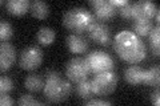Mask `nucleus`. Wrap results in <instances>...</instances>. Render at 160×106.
I'll use <instances>...</instances> for the list:
<instances>
[{
  "instance_id": "6",
  "label": "nucleus",
  "mask_w": 160,
  "mask_h": 106,
  "mask_svg": "<svg viewBox=\"0 0 160 106\" xmlns=\"http://www.w3.org/2000/svg\"><path fill=\"white\" fill-rule=\"evenodd\" d=\"M43 50L38 45H29L24 48L20 53L19 57V65L20 68L26 70H33L38 69L43 62Z\"/></svg>"
},
{
  "instance_id": "9",
  "label": "nucleus",
  "mask_w": 160,
  "mask_h": 106,
  "mask_svg": "<svg viewBox=\"0 0 160 106\" xmlns=\"http://www.w3.org/2000/svg\"><path fill=\"white\" fill-rule=\"evenodd\" d=\"M88 35L91 40H93L99 45H109L112 41L111 29L103 21H95L88 29Z\"/></svg>"
},
{
  "instance_id": "7",
  "label": "nucleus",
  "mask_w": 160,
  "mask_h": 106,
  "mask_svg": "<svg viewBox=\"0 0 160 106\" xmlns=\"http://www.w3.org/2000/svg\"><path fill=\"white\" fill-rule=\"evenodd\" d=\"M89 73H91V70H89L86 58L73 57L67 62L66 74L72 82H79V81H83V80L88 78Z\"/></svg>"
},
{
  "instance_id": "30",
  "label": "nucleus",
  "mask_w": 160,
  "mask_h": 106,
  "mask_svg": "<svg viewBox=\"0 0 160 106\" xmlns=\"http://www.w3.org/2000/svg\"><path fill=\"white\" fill-rule=\"evenodd\" d=\"M155 17H156V21H159V20H160V12H159V9H158L156 15H155Z\"/></svg>"
},
{
  "instance_id": "5",
  "label": "nucleus",
  "mask_w": 160,
  "mask_h": 106,
  "mask_svg": "<svg viewBox=\"0 0 160 106\" xmlns=\"http://www.w3.org/2000/svg\"><path fill=\"white\" fill-rule=\"evenodd\" d=\"M86 61L88 64L91 73L93 74L107 72V70H113L115 68L113 58L107 52H103V50H93V52L88 53Z\"/></svg>"
},
{
  "instance_id": "14",
  "label": "nucleus",
  "mask_w": 160,
  "mask_h": 106,
  "mask_svg": "<svg viewBox=\"0 0 160 106\" xmlns=\"http://www.w3.org/2000/svg\"><path fill=\"white\" fill-rule=\"evenodd\" d=\"M143 68L139 67V65H129L124 72V78L126 81L132 85V86H136V85L142 84V78H143Z\"/></svg>"
},
{
  "instance_id": "23",
  "label": "nucleus",
  "mask_w": 160,
  "mask_h": 106,
  "mask_svg": "<svg viewBox=\"0 0 160 106\" xmlns=\"http://www.w3.org/2000/svg\"><path fill=\"white\" fill-rule=\"evenodd\" d=\"M13 88H15V85L12 80L8 76H2V78H0V92L7 94L9 92H12Z\"/></svg>"
},
{
  "instance_id": "28",
  "label": "nucleus",
  "mask_w": 160,
  "mask_h": 106,
  "mask_svg": "<svg viewBox=\"0 0 160 106\" xmlns=\"http://www.w3.org/2000/svg\"><path fill=\"white\" fill-rule=\"evenodd\" d=\"M109 2H111V4L112 6L115 7V8H122V7H124L126 6V4H128L129 2L128 0H109Z\"/></svg>"
},
{
  "instance_id": "25",
  "label": "nucleus",
  "mask_w": 160,
  "mask_h": 106,
  "mask_svg": "<svg viewBox=\"0 0 160 106\" xmlns=\"http://www.w3.org/2000/svg\"><path fill=\"white\" fill-rule=\"evenodd\" d=\"M118 12L120 13V16H122V17L127 19V20H131V19H132V3L129 2V3L126 4L124 7L119 8Z\"/></svg>"
},
{
  "instance_id": "4",
  "label": "nucleus",
  "mask_w": 160,
  "mask_h": 106,
  "mask_svg": "<svg viewBox=\"0 0 160 106\" xmlns=\"http://www.w3.org/2000/svg\"><path fill=\"white\" fill-rule=\"evenodd\" d=\"M92 82V90L98 95H108L111 94L118 86L119 77L113 70H107L93 76L91 80Z\"/></svg>"
},
{
  "instance_id": "13",
  "label": "nucleus",
  "mask_w": 160,
  "mask_h": 106,
  "mask_svg": "<svg viewBox=\"0 0 160 106\" xmlns=\"http://www.w3.org/2000/svg\"><path fill=\"white\" fill-rule=\"evenodd\" d=\"M29 9H31L29 0H8L7 2V11L15 16H22Z\"/></svg>"
},
{
  "instance_id": "24",
  "label": "nucleus",
  "mask_w": 160,
  "mask_h": 106,
  "mask_svg": "<svg viewBox=\"0 0 160 106\" xmlns=\"http://www.w3.org/2000/svg\"><path fill=\"white\" fill-rule=\"evenodd\" d=\"M18 105H22V106H24V105H43L40 101H38V99H35L33 98V95H31V94H23V95H20V98L18 99Z\"/></svg>"
},
{
  "instance_id": "16",
  "label": "nucleus",
  "mask_w": 160,
  "mask_h": 106,
  "mask_svg": "<svg viewBox=\"0 0 160 106\" xmlns=\"http://www.w3.org/2000/svg\"><path fill=\"white\" fill-rule=\"evenodd\" d=\"M31 13L33 17L40 19V20H44L48 17L49 15V6L47 3L42 2V0H35V2L31 3Z\"/></svg>"
},
{
  "instance_id": "11",
  "label": "nucleus",
  "mask_w": 160,
  "mask_h": 106,
  "mask_svg": "<svg viewBox=\"0 0 160 106\" xmlns=\"http://www.w3.org/2000/svg\"><path fill=\"white\" fill-rule=\"evenodd\" d=\"M15 60H16V49L9 43L3 41L0 45V69L3 72L9 69L13 65Z\"/></svg>"
},
{
  "instance_id": "17",
  "label": "nucleus",
  "mask_w": 160,
  "mask_h": 106,
  "mask_svg": "<svg viewBox=\"0 0 160 106\" xmlns=\"http://www.w3.org/2000/svg\"><path fill=\"white\" fill-rule=\"evenodd\" d=\"M76 94L78 97L83 98V99H89V98H93V90H92V82L91 80H83V81H79L76 82Z\"/></svg>"
},
{
  "instance_id": "26",
  "label": "nucleus",
  "mask_w": 160,
  "mask_h": 106,
  "mask_svg": "<svg viewBox=\"0 0 160 106\" xmlns=\"http://www.w3.org/2000/svg\"><path fill=\"white\" fill-rule=\"evenodd\" d=\"M86 106H92V105H102V106H109L111 102L109 101H106V99H98V98H89V99H86L83 102Z\"/></svg>"
},
{
  "instance_id": "22",
  "label": "nucleus",
  "mask_w": 160,
  "mask_h": 106,
  "mask_svg": "<svg viewBox=\"0 0 160 106\" xmlns=\"http://www.w3.org/2000/svg\"><path fill=\"white\" fill-rule=\"evenodd\" d=\"M12 36H13L12 25L8 21H6V20H2V23H0V39H2V41H8Z\"/></svg>"
},
{
  "instance_id": "12",
  "label": "nucleus",
  "mask_w": 160,
  "mask_h": 106,
  "mask_svg": "<svg viewBox=\"0 0 160 106\" xmlns=\"http://www.w3.org/2000/svg\"><path fill=\"white\" fill-rule=\"evenodd\" d=\"M66 45L68 50L71 53H84L88 49V41L83 35H76V33H71L68 35L66 39Z\"/></svg>"
},
{
  "instance_id": "8",
  "label": "nucleus",
  "mask_w": 160,
  "mask_h": 106,
  "mask_svg": "<svg viewBox=\"0 0 160 106\" xmlns=\"http://www.w3.org/2000/svg\"><path fill=\"white\" fill-rule=\"evenodd\" d=\"M158 6L149 0H140L132 4V19L136 21H151L158 12Z\"/></svg>"
},
{
  "instance_id": "10",
  "label": "nucleus",
  "mask_w": 160,
  "mask_h": 106,
  "mask_svg": "<svg viewBox=\"0 0 160 106\" xmlns=\"http://www.w3.org/2000/svg\"><path fill=\"white\" fill-rule=\"evenodd\" d=\"M88 3L93 7V16L99 19V21L112 19L118 12V8H115L109 0H89Z\"/></svg>"
},
{
  "instance_id": "1",
  "label": "nucleus",
  "mask_w": 160,
  "mask_h": 106,
  "mask_svg": "<svg viewBox=\"0 0 160 106\" xmlns=\"http://www.w3.org/2000/svg\"><path fill=\"white\" fill-rule=\"evenodd\" d=\"M113 49L118 56L129 64H138L147 56L146 43L132 31H122L113 37Z\"/></svg>"
},
{
  "instance_id": "18",
  "label": "nucleus",
  "mask_w": 160,
  "mask_h": 106,
  "mask_svg": "<svg viewBox=\"0 0 160 106\" xmlns=\"http://www.w3.org/2000/svg\"><path fill=\"white\" fill-rule=\"evenodd\" d=\"M36 39L42 45H51L56 40V32L49 27H42L36 33Z\"/></svg>"
},
{
  "instance_id": "15",
  "label": "nucleus",
  "mask_w": 160,
  "mask_h": 106,
  "mask_svg": "<svg viewBox=\"0 0 160 106\" xmlns=\"http://www.w3.org/2000/svg\"><path fill=\"white\" fill-rule=\"evenodd\" d=\"M160 82V68L159 65L151 67L147 70H143L142 84H146L148 86H158Z\"/></svg>"
},
{
  "instance_id": "20",
  "label": "nucleus",
  "mask_w": 160,
  "mask_h": 106,
  "mask_svg": "<svg viewBox=\"0 0 160 106\" xmlns=\"http://www.w3.org/2000/svg\"><path fill=\"white\" fill-rule=\"evenodd\" d=\"M24 86H26L29 92H39L42 88H44V81L39 74H29L27 76L26 81H24Z\"/></svg>"
},
{
  "instance_id": "29",
  "label": "nucleus",
  "mask_w": 160,
  "mask_h": 106,
  "mask_svg": "<svg viewBox=\"0 0 160 106\" xmlns=\"http://www.w3.org/2000/svg\"><path fill=\"white\" fill-rule=\"evenodd\" d=\"M151 102L153 105H156V106L160 105V93H159V90H156V92H153L151 94Z\"/></svg>"
},
{
  "instance_id": "3",
  "label": "nucleus",
  "mask_w": 160,
  "mask_h": 106,
  "mask_svg": "<svg viewBox=\"0 0 160 106\" xmlns=\"http://www.w3.org/2000/svg\"><path fill=\"white\" fill-rule=\"evenodd\" d=\"M44 82V95L51 102H62L71 93V85L56 70H47Z\"/></svg>"
},
{
  "instance_id": "27",
  "label": "nucleus",
  "mask_w": 160,
  "mask_h": 106,
  "mask_svg": "<svg viewBox=\"0 0 160 106\" xmlns=\"http://www.w3.org/2000/svg\"><path fill=\"white\" fill-rule=\"evenodd\" d=\"M15 101L9 97V95H7L6 93H2V97H0V105H13Z\"/></svg>"
},
{
  "instance_id": "19",
  "label": "nucleus",
  "mask_w": 160,
  "mask_h": 106,
  "mask_svg": "<svg viewBox=\"0 0 160 106\" xmlns=\"http://www.w3.org/2000/svg\"><path fill=\"white\" fill-rule=\"evenodd\" d=\"M152 29H153V23L152 21H135L132 24V32L136 33L139 37L148 36Z\"/></svg>"
},
{
  "instance_id": "2",
  "label": "nucleus",
  "mask_w": 160,
  "mask_h": 106,
  "mask_svg": "<svg viewBox=\"0 0 160 106\" xmlns=\"http://www.w3.org/2000/svg\"><path fill=\"white\" fill-rule=\"evenodd\" d=\"M96 21L93 13L88 11L84 7H73L64 13L63 16V25L68 31H71L76 35H83L88 32L91 25Z\"/></svg>"
},
{
  "instance_id": "21",
  "label": "nucleus",
  "mask_w": 160,
  "mask_h": 106,
  "mask_svg": "<svg viewBox=\"0 0 160 106\" xmlns=\"http://www.w3.org/2000/svg\"><path fill=\"white\" fill-rule=\"evenodd\" d=\"M149 37V48H151L152 53L155 54V56H159V41H160V28L159 25H156V27H153V29L151 31V33L148 35Z\"/></svg>"
}]
</instances>
